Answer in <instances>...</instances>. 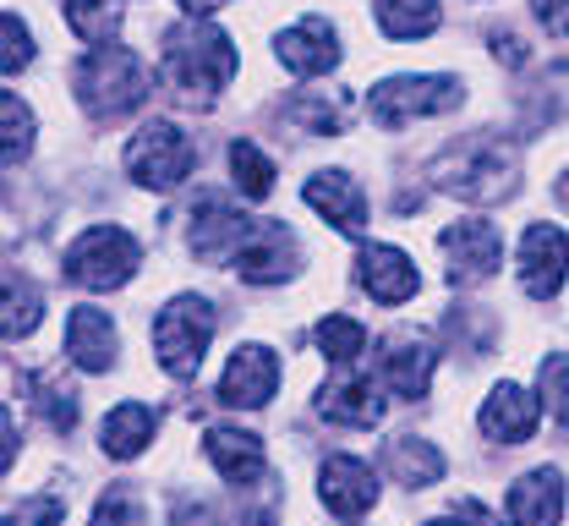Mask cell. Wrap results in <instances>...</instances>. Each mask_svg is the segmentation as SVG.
Returning <instances> with one entry per match:
<instances>
[{
  "label": "cell",
  "mask_w": 569,
  "mask_h": 526,
  "mask_svg": "<svg viewBox=\"0 0 569 526\" xmlns=\"http://www.w3.org/2000/svg\"><path fill=\"white\" fill-rule=\"evenodd\" d=\"M164 77L192 105H209L213 93L236 77V44H230V33L213 28L209 17H187V22L164 28Z\"/></svg>",
  "instance_id": "obj_1"
},
{
  "label": "cell",
  "mask_w": 569,
  "mask_h": 526,
  "mask_svg": "<svg viewBox=\"0 0 569 526\" xmlns=\"http://www.w3.org/2000/svg\"><path fill=\"white\" fill-rule=\"evenodd\" d=\"M153 88V72L142 67L127 44H93L77 67H71V93L93 121H121L132 116Z\"/></svg>",
  "instance_id": "obj_2"
},
{
  "label": "cell",
  "mask_w": 569,
  "mask_h": 526,
  "mask_svg": "<svg viewBox=\"0 0 569 526\" xmlns=\"http://www.w3.org/2000/svg\"><path fill=\"white\" fill-rule=\"evenodd\" d=\"M432 187L449 192V198H466V204H503L515 187H520V159L509 143L493 138H471V143H449L427 165Z\"/></svg>",
  "instance_id": "obj_3"
},
{
  "label": "cell",
  "mask_w": 569,
  "mask_h": 526,
  "mask_svg": "<svg viewBox=\"0 0 569 526\" xmlns=\"http://www.w3.org/2000/svg\"><path fill=\"white\" fill-rule=\"evenodd\" d=\"M121 165L148 192H176L192 176V165H198V143L176 121H142L132 132V143H127V153H121Z\"/></svg>",
  "instance_id": "obj_4"
},
{
  "label": "cell",
  "mask_w": 569,
  "mask_h": 526,
  "mask_svg": "<svg viewBox=\"0 0 569 526\" xmlns=\"http://www.w3.org/2000/svg\"><path fill=\"white\" fill-rule=\"evenodd\" d=\"M138 264V236L121 226H88L67 247V280H77L82 291H121L132 286Z\"/></svg>",
  "instance_id": "obj_5"
},
{
  "label": "cell",
  "mask_w": 569,
  "mask_h": 526,
  "mask_svg": "<svg viewBox=\"0 0 569 526\" xmlns=\"http://www.w3.org/2000/svg\"><path fill=\"white\" fill-rule=\"evenodd\" d=\"M209 340H213V301L176 297L159 307V318H153V357H159V368L170 378L198 374Z\"/></svg>",
  "instance_id": "obj_6"
},
{
  "label": "cell",
  "mask_w": 569,
  "mask_h": 526,
  "mask_svg": "<svg viewBox=\"0 0 569 526\" xmlns=\"http://www.w3.org/2000/svg\"><path fill=\"white\" fill-rule=\"evenodd\" d=\"M466 99V82L460 77H383V82H372V93H367V110H372V121L378 127H406V121H417V116H443V110H455Z\"/></svg>",
  "instance_id": "obj_7"
},
{
  "label": "cell",
  "mask_w": 569,
  "mask_h": 526,
  "mask_svg": "<svg viewBox=\"0 0 569 526\" xmlns=\"http://www.w3.org/2000/svg\"><path fill=\"white\" fill-rule=\"evenodd\" d=\"M515 275H520V291L537 301H553L569 280V236L548 220L526 226L520 247H515Z\"/></svg>",
  "instance_id": "obj_8"
},
{
  "label": "cell",
  "mask_w": 569,
  "mask_h": 526,
  "mask_svg": "<svg viewBox=\"0 0 569 526\" xmlns=\"http://www.w3.org/2000/svg\"><path fill=\"white\" fill-rule=\"evenodd\" d=\"M438 247H443V264H449V286H482L503 264V241L488 220H455L438 236Z\"/></svg>",
  "instance_id": "obj_9"
},
{
  "label": "cell",
  "mask_w": 569,
  "mask_h": 526,
  "mask_svg": "<svg viewBox=\"0 0 569 526\" xmlns=\"http://www.w3.org/2000/svg\"><path fill=\"white\" fill-rule=\"evenodd\" d=\"M280 389V357L269 346H241L230 363H224V378H219V400L230 411H263Z\"/></svg>",
  "instance_id": "obj_10"
},
{
  "label": "cell",
  "mask_w": 569,
  "mask_h": 526,
  "mask_svg": "<svg viewBox=\"0 0 569 526\" xmlns=\"http://www.w3.org/2000/svg\"><path fill=\"white\" fill-rule=\"evenodd\" d=\"M252 230H258V220H247L236 204H224V198L203 192V198L192 204L187 241H192V252H198V258H236V252L247 247V236H252Z\"/></svg>",
  "instance_id": "obj_11"
},
{
  "label": "cell",
  "mask_w": 569,
  "mask_h": 526,
  "mask_svg": "<svg viewBox=\"0 0 569 526\" xmlns=\"http://www.w3.org/2000/svg\"><path fill=\"white\" fill-rule=\"evenodd\" d=\"M432 368H438V351L427 335H389L383 357H378V384L400 400H417L432 384Z\"/></svg>",
  "instance_id": "obj_12"
},
{
  "label": "cell",
  "mask_w": 569,
  "mask_h": 526,
  "mask_svg": "<svg viewBox=\"0 0 569 526\" xmlns=\"http://www.w3.org/2000/svg\"><path fill=\"white\" fill-rule=\"evenodd\" d=\"M356 280H361V291L378 301V307H400V301H411L422 291V275H417V264L400 252V247H361V258H356Z\"/></svg>",
  "instance_id": "obj_13"
},
{
  "label": "cell",
  "mask_w": 569,
  "mask_h": 526,
  "mask_svg": "<svg viewBox=\"0 0 569 526\" xmlns=\"http://www.w3.org/2000/svg\"><path fill=\"white\" fill-rule=\"evenodd\" d=\"M318 499L335 516L356 522V516H367L378 505V472L367 460H356V455H329L323 472H318Z\"/></svg>",
  "instance_id": "obj_14"
},
{
  "label": "cell",
  "mask_w": 569,
  "mask_h": 526,
  "mask_svg": "<svg viewBox=\"0 0 569 526\" xmlns=\"http://www.w3.org/2000/svg\"><path fill=\"white\" fill-rule=\"evenodd\" d=\"M230 264H236V275L247 286H280V280L296 275V236L274 226V220H258V230L247 236V247Z\"/></svg>",
  "instance_id": "obj_15"
},
{
  "label": "cell",
  "mask_w": 569,
  "mask_h": 526,
  "mask_svg": "<svg viewBox=\"0 0 569 526\" xmlns=\"http://www.w3.org/2000/svg\"><path fill=\"white\" fill-rule=\"evenodd\" d=\"M383 411H389V400H383L378 378H329L318 389V417L335 428H378Z\"/></svg>",
  "instance_id": "obj_16"
},
{
  "label": "cell",
  "mask_w": 569,
  "mask_h": 526,
  "mask_svg": "<svg viewBox=\"0 0 569 526\" xmlns=\"http://www.w3.org/2000/svg\"><path fill=\"white\" fill-rule=\"evenodd\" d=\"M67 357L82 374H110L116 357H121V335H116V318L104 307H71L67 318Z\"/></svg>",
  "instance_id": "obj_17"
},
{
  "label": "cell",
  "mask_w": 569,
  "mask_h": 526,
  "mask_svg": "<svg viewBox=\"0 0 569 526\" xmlns=\"http://www.w3.org/2000/svg\"><path fill=\"white\" fill-rule=\"evenodd\" d=\"M503 516L515 526H559V516H565V477L553 466H537V472L515 477L509 499H503Z\"/></svg>",
  "instance_id": "obj_18"
},
{
  "label": "cell",
  "mask_w": 569,
  "mask_h": 526,
  "mask_svg": "<svg viewBox=\"0 0 569 526\" xmlns=\"http://www.w3.org/2000/svg\"><path fill=\"white\" fill-rule=\"evenodd\" d=\"M280 61H284V72H296V77L335 72L340 67V33L323 17H301L296 28L280 33Z\"/></svg>",
  "instance_id": "obj_19"
},
{
  "label": "cell",
  "mask_w": 569,
  "mask_h": 526,
  "mask_svg": "<svg viewBox=\"0 0 569 526\" xmlns=\"http://www.w3.org/2000/svg\"><path fill=\"white\" fill-rule=\"evenodd\" d=\"M301 198L340 230V236H361V230H367V198H361L356 176H346V170H318V176L301 187Z\"/></svg>",
  "instance_id": "obj_20"
},
{
  "label": "cell",
  "mask_w": 569,
  "mask_h": 526,
  "mask_svg": "<svg viewBox=\"0 0 569 526\" xmlns=\"http://www.w3.org/2000/svg\"><path fill=\"white\" fill-rule=\"evenodd\" d=\"M482 439L493 445H526L537 434V395L520 389V384H498L493 395L482 400V417H477Z\"/></svg>",
  "instance_id": "obj_21"
},
{
  "label": "cell",
  "mask_w": 569,
  "mask_h": 526,
  "mask_svg": "<svg viewBox=\"0 0 569 526\" xmlns=\"http://www.w3.org/2000/svg\"><path fill=\"white\" fill-rule=\"evenodd\" d=\"M203 450H209L213 472H219L230 488L263 483L269 455H263V439H258V434H247V428H209V434H203Z\"/></svg>",
  "instance_id": "obj_22"
},
{
  "label": "cell",
  "mask_w": 569,
  "mask_h": 526,
  "mask_svg": "<svg viewBox=\"0 0 569 526\" xmlns=\"http://www.w3.org/2000/svg\"><path fill=\"white\" fill-rule=\"evenodd\" d=\"M153 428H159L153 406L121 400V406L104 417V455H110V460H138V455L148 450V439H153Z\"/></svg>",
  "instance_id": "obj_23"
},
{
  "label": "cell",
  "mask_w": 569,
  "mask_h": 526,
  "mask_svg": "<svg viewBox=\"0 0 569 526\" xmlns=\"http://www.w3.org/2000/svg\"><path fill=\"white\" fill-rule=\"evenodd\" d=\"M372 17H378L383 39L411 44V39H427L443 22V6L438 0H372Z\"/></svg>",
  "instance_id": "obj_24"
},
{
  "label": "cell",
  "mask_w": 569,
  "mask_h": 526,
  "mask_svg": "<svg viewBox=\"0 0 569 526\" xmlns=\"http://www.w3.org/2000/svg\"><path fill=\"white\" fill-rule=\"evenodd\" d=\"M389 477H395V483H406V488H427V483H438V477H443V455L432 450L427 439L406 434V439H395V445H389Z\"/></svg>",
  "instance_id": "obj_25"
},
{
  "label": "cell",
  "mask_w": 569,
  "mask_h": 526,
  "mask_svg": "<svg viewBox=\"0 0 569 526\" xmlns=\"http://www.w3.org/2000/svg\"><path fill=\"white\" fill-rule=\"evenodd\" d=\"M230 176H236V192L247 204H263L274 192V159L258 149V143H247V138L230 143Z\"/></svg>",
  "instance_id": "obj_26"
},
{
  "label": "cell",
  "mask_w": 569,
  "mask_h": 526,
  "mask_svg": "<svg viewBox=\"0 0 569 526\" xmlns=\"http://www.w3.org/2000/svg\"><path fill=\"white\" fill-rule=\"evenodd\" d=\"M39 318H44V297H39V286L33 280H22L17 269H6V340H22V335H33L39 329Z\"/></svg>",
  "instance_id": "obj_27"
},
{
  "label": "cell",
  "mask_w": 569,
  "mask_h": 526,
  "mask_svg": "<svg viewBox=\"0 0 569 526\" xmlns=\"http://www.w3.org/2000/svg\"><path fill=\"white\" fill-rule=\"evenodd\" d=\"M312 340H318V351H323L335 368H351L356 357L367 351V329H361L356 318H346V312H329V318H318Z\"/></svg>",
  "instance_id": "obj_28"
},
{
  "label": "cell",
  "mask_w": 569,
  "mask_h": 526,
  "mask_svg": "<svg viewBox=\"0 0 569 526\" xmlns=\"http://www.w3.org/2000/svg\"><path fill=\"white\" fill-rule=\"evenodd\" d=\"M67 28L82 44H110L121 28V0H67Z\"/></svg>",
  "instance_id": "obj_29"
},
{
  "label": "cell",
  "mask_w": 569,
  "mask_h": 526,
  "mask_svg": "<svg viewBox=\"0 0 569 526\" xmlns=\"http://www.w3.org/2000/svg\"><path fill=\"white\" fill-rule=\"evenodd\" d=\"M33 406L44 411V423L56 428V434H71L77 428V389L61 384V374H33Z\"/></svg>",
  "instance_id": "obj_30"
},
{
  "label": "cell",
  "mask_w": 569,
  "mask_h": 526,
  "mask_svg": "<svg viewBox=\"0 0 569 526\" xmlns=\"http://www.w3.org/2000/svg\"><path fill=\"white\" fill-rule=\"evenodd\" d=\"M0 116H6V165H17L33 149V110L17 93H0Z\"/></svg>",
  "instance_id": "obj_31"
},
{
  "label": "cell",
  "mask_w": 569,
  "mask_h": 526,
  "mask_svg": "<svg viewBox=\"0 0 569 526\" xmlns=\"http://www.w3.org/2000/svg\"><path fill=\"white\" fill-rule=\"evenodd\" d=\"M88 526H142L138 488H127V483L104 488V494H99V510H93V522H88Z\"/></svg>",
  "instance_id": "obj_32"
},
{
  "label": "cell",
  "mask_w": 569,
  "mask_h": 526,
  "mask_svg": "<svg viewBox=\"0 0 569 526\" xmlns=\"http://www.w3.org/2000/svg\"><path fill=\"white\" fill-rule=\"evenodd\" d=\"M537 384H542V400H548L553 423H565V428H569V357H565V351H553V357L542 363Z\"/></svg>",
  "instance_id": "obj_33"
},
{
  "label": "cell",
  "mask_w": 569,
  "mask_h": 526,
  "mask_svg": "<svg viewBox=\"0 0 569 526\" xmlns=\"http://www.w3.org/2000/svg\"><path fill=\"white\" fill-rule=\"evenodd\" d=\"M28 61H33V33L22 28V17H17V11H6V56H0V72L17 77Z\"/></svg>",
  "instance_id": "obj_34"
},
{
  "label": "cell",
  "mask_w": 569,
  "mask_h": 526,
  "mask_svg": "<svg viewBox=\"0 0 569 526\" xmlns=\"http://www.w3.org/2000/svg\"><path fill=\"white\" fill-rule=\"evenodd\" d=\"M531 11L553 39H569V0H531Z\"/></svg>",
  "instance_id": "obj_35"
},
{
  "label": "cell",
  "mask_w": 569,
  "mask_h": 526,
  "mask_svg": "<svg viewBox=\"0 0 569 526\" xmlns=\"http://www.w3.org/2000/svg\"><path fill=\"white\" fill-rule=\"evenodd\" d=\"M427 526H498V522L482 510V505H471V499H466V505H460V516H438V522H427Z\"/></svg>",
  "instance_id": "obj_36"
},
{
  "label": "cell",
  "mask_w": 569,
  "mask_h": 526,
  "mask_svg": "<svg viewBox=\"0 0 569 526\" xmlns=\"http://www.w3.org/2000/svg\"><path fill=\"white\" fill-rule=\"evenodd\" d=\"M22 522L56 526V522H61V499H33V505H28V510H22Z\"/></svg>",
  "instance_id": "obj_37"
},
{
  "label": "cell",
  "mask_w": 569,
  "mask_h": 526,
  "mask_svg": "<svg viewBox=\"0 0 569 526\" xmlns=\"http://www.w3.org/2000/svg\"><path fill=\"white\" fill-rule=\"evenodd\" d=\"M219 6H224V0H181L187 17H209V11H219Z\"/></svg>",
  "instance_id": "obj_38"
},
{
  "label": "cell",
  "mask_w": 569,
  "mask_h": 526,
  "mask_svg": "<svg viewBox=\"0 0 569 526\" xmlns=\"http://www.w3.org/2000/svg\"><path fill=\"white\" fill-rule=\"evenodd\" d=\"M553 198H559V209H565V215H569V170H565V176H559V187H553Z\"/></svg>",
  "instance_id": "obj_39"
}]
</instances>
